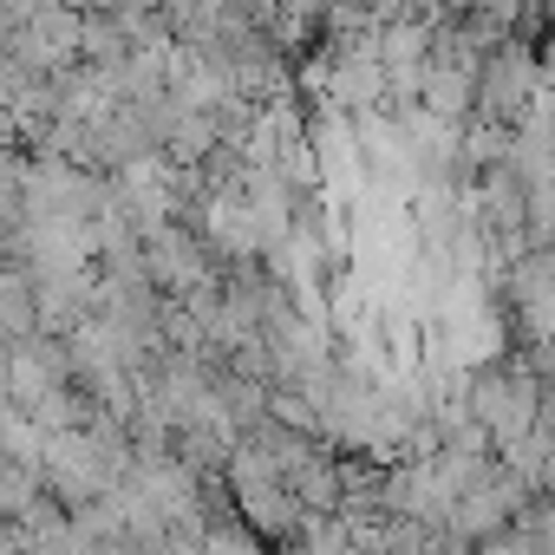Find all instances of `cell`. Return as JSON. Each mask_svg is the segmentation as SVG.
I'll return each mask as SVG.
<instances>
[{
  "instance_id": "6da1fadb",
  "label": "cell",
  "mask_w": 555,
  "mask_h": 555,
  "mask_svg": "<svg viewBox=\"0 0 555 555\" xmlns=\"http://www.w3.org/2000/svg\"><path fill=\"white\" fill-rule=\"evenodd\" d=\"M483 79H490V86H483V105H490V112H503V118H516V112L529 105V66L516 60V47H509V53H496Z\"/></svg>"
}]
</instances>
